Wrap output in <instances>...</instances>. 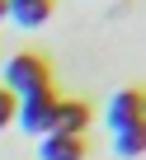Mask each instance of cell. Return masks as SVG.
<instances>
[{
    "label": "cell",
    "instance_id": "cell-1",
    "mask_svg": "<svg viewBox=\"0 0 146 160\" xmlns=\"http://www.w3.org/2000/svg\"><path fill=\"white\" fill-rule=\"evenodd\" d=\"M5 90H10L14 99L47 94V90H52V71H47V61L33 57V52H14V57L5 61Z\"/></svg>",
    "mask_w": 146,
    "mask_h": 160
},
{
    "label": "cell",
    "instance_id": "cell-2",
    "mask_svg": "<svg viewBox=\"0 0 146 160\" xmlns=\"http://www.w3.org/2000/svg\"><path fill=\"white\" fill-rule=\"evenodd\" d=\"M52 113H57V94L47 90V94H28V99H19L14 122H19L28 137H47V132H52Z\"/></svg>",
    "mask_w": 146,
    "mask_h": 160
},
{
    "label": "cell",
    "instance_id": "cell-3",
    "mask_svg": "<svg viewBox=\"0 0 146 160\" xmlns=\"http://www.w3.org/2000/svg\"><path fill=\"white\" fill-rule=\"evenodd\" d=\"M132 122H146V99H141L137 90H118V94L108 99V127L123 132V127H132Z\"/></svg>",
    "mask_w": 146,
    "mask_h": 160
},
{
    "label": "cell",
    "instance_id": "cell-4",
    "mask_svg": "<svg viewBox=\"0 0 146 160\" xmlns=\"http://www.w3.org/2000/svg\"><path fill=\"white\" fill-rule=\"evenodd\" d=\"M90 127V104L80 99H57V113H52V132H71V137H85Z\"/></svg>",
    "mask_w": 146,
    "mask_h": 160
},
{
    "label": "cell",
    "instance_id": "cell-5",
    "mask_svg": "<svg viewBox=\"0 0 146 160\" xmlns=\"http://www.w3.org/2000/svg\"><path fill=\"white\" fill-rule=\"evenodd\" d=\"M43 160H85V137H71V132H47L38 146Z\"/></svg>",
    "mask_w": 146,
    "mask_h": 160
},
{
    "label": "cell",
    "instance_id": "cell-6",
    "mask_svg": "<svg viewBox=\"0 0 146 160\" xmlns=\"http://www.w3.org/2000/svg\"><path fill=\"white\" fill-rule=\"evenodd\" d=\"M47 14H52V0H10V19L19 28H38L47 24Z\"/></svg>",
    "mask_w": 146,
    "mask_h": 160
},
{
    "label": "cell",
    "instance_id": "cell-7",
    "mask_svg": "<svg viewBox=\"0 0 146 160\" xmlns=\"http://www.w3.org/2000/svg\"><path fill=\"white\" fill-rule=\"evenodd\" d=\"M113 151H118V155H127V160H137V155L146 151V122H132V127L113 132Z\"/></svg>",
    "mask_w": 146,
    "mask_h": 160
},
{
    "label": "cell",
    "instance_id": "cell-8",
    "mask_svg": "<svg viewBox=\"0 0 146 160\" xmlns=\"http://www.w3.org/2000/svg\"><path fill=\"white\" fill-rule=\"evenodd\" d=\"M14 108H19V99L0 85V127H10V122H14Z\"/></svg>",
    "mask_w": 146,
    "mask_h": 160
},
{
    "label": "cell",
    "instance_id": "cell-9",
    "mask_svg": "<svg viewBox=\"0 0 146 160\" xmlns=\"http://www.w3.org/2000/svg\"><path fill=\"white\" fill-rule=\"evenodd\" d=\"M0 19H10V0H0Z\"/></svg>",
    "mask_w": 146,
    "mask_h": 160
}]
</instances>
